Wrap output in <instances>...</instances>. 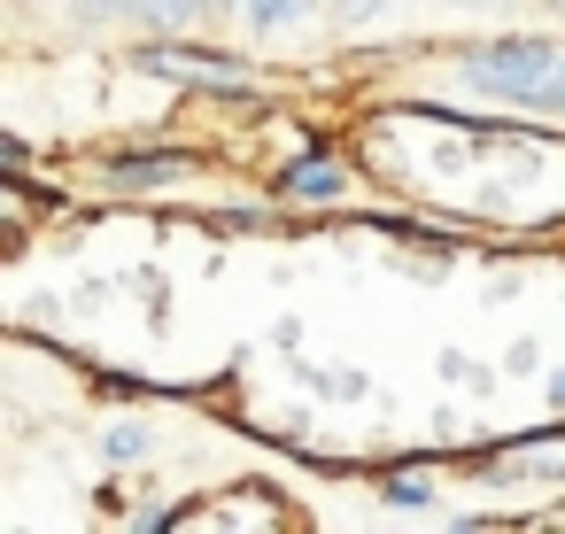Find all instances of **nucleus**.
<instances>
[{
    "label": "nucleus",
    "instance_id": "nucleus-1",
    "mask_svg": "<svg viewBox=\"0 0 565 534\" xmlns=\"http://www.w3.org/2000/svg\"><path fill=\"white\" fill-rule=\"evenodd\" d=\"M465 78L495 102H542L550 78H557V47L550 40H503V47H480L465 63Z\"/></svg>",
    "mask_w": 565,
    "mask_h": 534
},
{
    "label": "nucleus",
    "instance_id": "nucleus-2",
    "mask_svg": "<svg viewBox=\"0 0 565 534\" xmlns=\"http://www.w3.org/2000/svg\"><path fill=\"white\" fill-rule=\"evenodd\" d=\"M132 71H148V78H171V86H202V94H217V102H241V94H248L241 63H225V55H202V47H140V55H132Z\"/></svg>",
    "mask_w": 565,
    "mask_h": 534
},
{
    "label": "nucleus",
    "instance_id": "nucleus-3",
    "mask_svg": "<svg viewBox=\"0 0 565 534\" xmlns=\"http://www.w3.org/2000/svg\"><path fill=\"white\" fill-rule=\"evenodd\" d=\"M333 194H341V171H333L318 148H310L302 163H287V171H279V202H333Z\"/></svg>",
    "mask_w": 565,
    "mask_h": 534
},
{
    "label": "nucleus",
    "instance_id": "nucleus-4",
    "mask_svg": "<svg viewBox=\"0 0 565 534\" xmlns=\"http://www.w3.org/2000/svg\"><path fill=\"white\" fill-rule=\"evenodd\" d=\"M194 171V156H117L109 163V179L125 186V194H140V186H171V179H186Z\"/></svg>",
    "mask_w": 565,
    "mask_h": 534
},
{
    "label": "nucleus",
    "instance_id": "nucleus-5",
    "mask_svg": "<svg viewBox=\"0 0 565 534\" xmlns=\"http://www.w3.org/2000/svg\"><path fill=\"white\" fill-rule=\"evenodd\" d=\"M148 17H202V9H225V0H140Z\"/></svg>",
    "mask_w": 565,
    "mask_h": 534
},
{
    "label": "nucleus",
    "instance_id": "nucleus-6",
    "mask_svg": "<svg viewBox=\"0 0 565 534\" xmlns=\"http://www.w3.org/2000/svg\"><path fill=\"white\" fill-rule=\"evenodd\" d=\"M140 441H148V434L125 418V426H109V441H102V449H109V457H140Z\"/></svg>",
    "mask_w": 565,
    "mask_h": 534
},
{
    "label": "nucleus",
    "instance_id": "nucleus-7",
    "mask_svg": "<svg viewBox=\"0 0 565 534\" xmlns=\"http://www.w3.org/2000/svg\"><path fill=\"white\" fill-rule=\"evenodd\" d=\"M387 503H395V511H426V503H434V495H426V488H418V480H387Z\"/></svg>",
    "mask_w": 565,
    "mask_h": 534
},
{
    "label": "nucleus",
    "instance_id": "nucleus-8",
    "mask_svg": "<svg viewBox=\"0 0 565 534\" xmlns=\"http://www.w3.org/2000/svg\"><path fill=\"white\" fill-rule=\"evenodd\" d=\"M542 109H565V63H557V78H550V94H542Z\"/></svg>",
    "mask_w": 565,
    "mask_h": 534
},
{
    "label": "nucleus",
    "instance_id": "nucleus-9",
    "mask_svg": "<svg viewBox=\"0 0 565 534\" xmlns=\"http://www.w3.org/2000/svg\"><path fill=\"white\" fill-rule=\"evenodd\" d=\"M550 403H557V410H565V372H557V380H550Z\"/></svg>",
    "mask_w": 565,
    "mask_h": 534
},
{
    "label": "nucleus",
    "instance_id": "nucleus-10",
    "mask_svg": "<svg viewBox=\"0 0 565 534\" xmlns=\"http://www.w3.org/2000/svg\"><path fill=\"white\" fill-rule=\"evenodd\" d=\"M78 9H86V0H78Z\"/></svg>",
    "mask_w": 565,
    "mask_h": 534
}]
</instances>
